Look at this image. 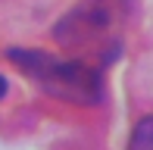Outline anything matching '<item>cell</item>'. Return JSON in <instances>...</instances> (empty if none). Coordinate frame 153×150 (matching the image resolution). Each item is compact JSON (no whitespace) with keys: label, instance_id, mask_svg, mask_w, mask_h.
<instances>
[{"label":"cell","instance_id":"obj_1","mask_svg":"<svg viewBox=\"0 0 153 150\" xmlns=\"http://www.w3.org/2000/svg\"><path fill=\"white\" fill-rule=\"evenodd\" d=\"M6 59L19 66L41 91L72 103H100L103 97V75L97 66L85 59H56L34 47H10Z\"/></svg>","mask_w":153,"mask_h":150},{"label":"cell","instance_id":"obj_2","mask_svg":"<svg viewBox=\"0 0 153 150\" xmlns=\"http://www.w3.org/2000/svg\"><path fill=\"white\" fill-rule=\"evenodd\" d=\"M116 3L119 0H85L56 25V31H53L56 41L66 47H78L100 38L103 31H109V25L116 19Z\"/></svg>","mask_w":153,"mask_h":150},{"label":"cell","instance_id":"obj_4","mask_svg":"<svg viewBox=\"0 0 153 150\" xmlns=\"http://www.w3.org/2000/svg\"><path fill=\"white\" fill-rule=\"evenodd\" d=\"M6 91H10V85H6V78H3V75H0V100L6 97Z\"/></svg>","mask_w":153,"mask_h":150},{"label":"cell","instance_id":"obj_3","mask_svg":"<svg viewBox=\"0 0 153 150\" xmlns=\"http://www.w3.org/2000/svg\"><path fill=\"white\" fill-rule=\"evenodd\" d=\"M128 150H153V116H147V119H141L134 125Z\"/></svg>","mask_w":153,"mask_h":150}]
</instances>
